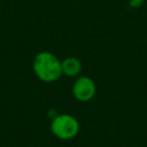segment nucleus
<instances>
[{
	"label": "nucleus",
	"mask_w": 147,
	"mask_h": 147,
	"mask_svg": "<svg viewBox=\"0 0 147 147\" xmlns=\"http://www.w3.org/2000/svg\"><path fill=\"white\" fill-rule=\"evenodd\" d=\"M0 1H2V0H0Z\"/></svg>",
	"instance_id": "obj_6"
},
{
	"label": "nucleus",
	"mask_w": 147,
	"mask_h": 147,
	"mask_svg": "<svg viewBox=\"0 0 147 147\" xmlns=\"http://www.w3.org/2000/svg\"><path fill=\"white\" fill-rule=\"evenodd\" d=\"M52 133L61 140H70L79 132V122L70 114H57L51 122Z\"/></svg>",
	"instance_id": "obj_2"
},
{
	"label": "nucleus",
	"mask_w": 147,
	"mask_h": 147,
	"mask_svg": "<svg viewBox=\"0 0 147 147\" xmlns=\"http://www.w3.org/2000/svg\"><path fill=\"white\" fill-rule=\"evenodd\" d=\"M144 1H145V0H131V1H130V5H131L132 7H139Z\"/></svg>",
	"instance_id": "obj_5"
},
{
	"label": "nucleus",
	"mask_w": 147,
	"mask_h": 147,
	"mask_svg": "<svg viewBox=\"0 0 147 147\" xmlns=\"http://www.w3.org/2000/svg\"><path fill=\"white\" fill-rule=\"evenodd\" d=\"M32 69L34 75L45 83H53L62 76L61 60L48 51H41L36 54L32 61Z\"/></svg>",
	"instance_id": "obj_1"
},
{
	"label": "nucleus",
	"mask_w": 147,
	"mask_h": 147,
	"mask_svg": "<svg viewBox=\"0 0 147 147\" xmlns=\"http://www.w3.org/2000/svg\"><path fill=\"white\" fill-rule=\"evenodd\" d=\"M96 92L95 83L88 76H79L72 85V95L80 102L90 101L94 98Z\"/></svg>",
	"instance_id": "obj_3"
},
{
	"label": "nucleus",
	"mask_w": 147,
	"mask_h": 147,
	"mask_svg": "<svg viewBox=\"0 0 147 147\" xmlns=\"http://www.w3.org/2000/svg\"><path fill=\"white\" fill-rule=\"evenodd\" d=\"M62 75L67 77H77L82 71V62L75 56H68L61 61Z\"/></svg>",
	"instance_id": "obj_4"
}]
</instances>
